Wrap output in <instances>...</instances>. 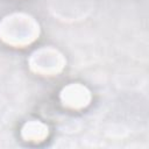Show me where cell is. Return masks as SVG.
I'll return each instance as SVG.
<instances>
[{"label":"cell","instance_id":"obj_3","mask_svg":"<svg viewBox=\"0 0 149 149\" xmlns=\"http://www.w3.org/2000/svg\"><path fill=\"white\" fill-rule=\"evenodd\" d=\"M50 10L61 20H80L91 10V0H51Z\"/></svg>","mask_w":149,"mask_h":149},{"label":"cell","instance_id":"obj_5","mask_svg":"<svg viewBox=\"0 0 149 149\" xmlns=\"http://www.w3.org/2000/svg\"><path fill=\"white\" fill-rule=\"evenodd\" d=\"M48 134V128L42 125L41 122H36V121H31L24 125V127L22 128V135L24 139L29 140V141H38L45 137V135Z\"/></svg>","mask_w":149,"mask_h":149},{"label":"cell","instance_id":"obj_2","mask_svg":"<svg viewBox=\"0 0 149 149\" xmlns=\"http://www.w3.org/2000/svg\"><path fill=\"white\" fill-rule=\"evenodd\" d=\"M64 65V57L54 48H41L29 58L30 69L42 76H55L62 71Z\"/></svg>","mask_w":149,"mask_h":149},{"label":"cell","instance_id":"obj_4","mask_svg":"<svg viewBox=\"0 0 149 149\" xmlns=\"http://www.w3.org/2000/svg\"><path fill=\"white\" fill-rule=\"evenodd\" d=\"M61 100L69 108H83L88 105L91 94L85 86L80 84H70L61 92Z\"/></svg>","mask_w":149,"mask_h":149},{"label":"cell","instance_id":"obj_1","mask_svg":"<svg viewBox=\"0 0 149 149\" xmlns=\"http://www.w3.org/2000/svg\"><path fill=\"white\" fill-rule=\"evenodd\" d=\"M40 34L38 23L30 15L14 13L0 22V38L13 47L22 48L34 42Z\"/></svg>","mask_w":149,"mask_h":149}]
</instances>
